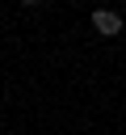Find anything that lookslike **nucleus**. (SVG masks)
Returning <instances> with one entry per match:
<instances>
[{"mask_svg": "<svg viewBox=\"0 0 126 135\" xmlns=\"http://www.w3.org/2000/svg\"><path fill=\"white\" fill-rule=\"evenodd\" d=\"M21 4H29V8H34V4H42V0H21Z\"/></svg>", "mask_w": 126, "mask_h": 135, "instance_id": "f03ea898", "label": "nucleus"}, {"mask_svg": "<svg viewBox=\"0 0 126 135\" xmlns=\"http://www.w3.org/2000/svg\"><path fill=\"white\" fill-rule=\"evenodd\" d=\"M92 30L105 34V38H113V34H122V17H118L113 8H97V13H92Z\"/></svg>", "mask_w": 126, "mask_h": 135, "instance_id": "f257e3e1", "label": "nucleus"}]
</instances>
